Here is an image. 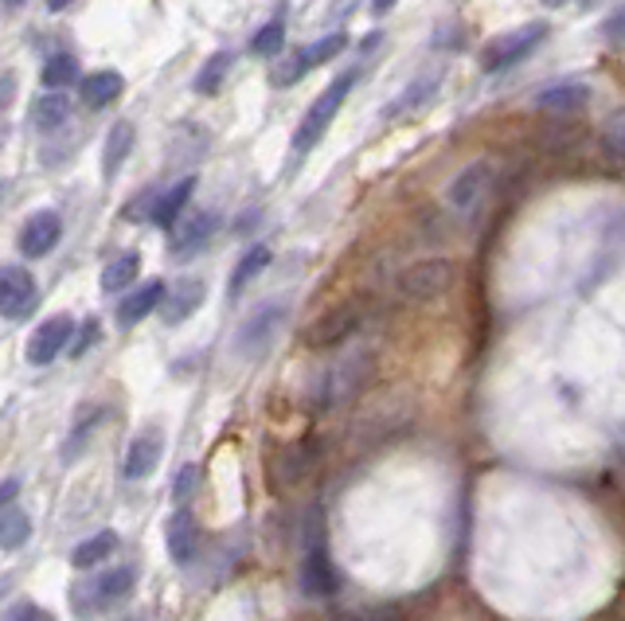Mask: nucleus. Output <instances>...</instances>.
Returning a JSON list of instances; mask_svg holds the SVG:
<instances>
[{
  "mask_svg": "<svg viewBox=\"0 0 625 621\" xmlns=\"http://www.w3.org/2000/svg\"><path fill=\"white\" fill-rule=\"evenodd\" d=\"M356 71H348V75H340L337 83H329L325 86V94L317 102H312L309 110H305V117L297 122V130H294V153H309V149H317V142H321L325 133H329V125H332V117L340 114V106H345V99H348V91L356 86Z\"/></svg>",
  "mask_w": 625,
  "mask_h": 621,
  "instance_id": "nucleus-1",
  "label": "nucleus"
},
{
  "mask_svg": "<svg viewBox=\"0 0 625 621\" xmlns=\"http://www.w3.org/2000/svg\"><path fill=\"white\" fill-rule=\"evenodd\" d=\"M133 590V571L130 567H114V571H102L94 579H83L71 587V606L79 618H94L99 610H110L117 606L125 594Z\"/></svg>",
  "mask_w": 625,
  "mask_h": 621,
  "instance_id": "nucleus-2",
  "label": "nucleus"
},
{
  "mask_svg": "<svg viewBox=\"0 0 625 621\" xmlns=\"http://www.w3.org/2000/svg\"><path fill=\"white\" fill-rule=\"evenodd\" d=\"M547 32H552V28L543 24V20H535V24H524V28H516V32L496 35V40L481 51V66H485L489 75L512 71V66H520L543 40H547Z\"/></svg>",
  "mask_w": 625,
  "mask_h": 621,
  "instance_id": "nucleus-3",
  "label": "nucleus"
},
{
  "mask_svg": "<svg viewBox=\"0 0 625 621\" xmlns=\"http://www.w3.org/2000/svg\"><path fill=\"white\" fill-rule=\"evenodd\" d=\"M453 278H458V270H453L450 258H422V262H411L399 273V293L407 301H434L450 290Z\"/></svg>",
  "mask_w": 625,
  "mask_h": 621,
  "instance_id": "nucleus-4",
  "label": "nucleus"
},
{
  "mask_svg": "<svg viewBox=\"0 0 625 621\" xmlns=\"http://www.w3.org/2000/svg\"><path fill=\"white\" fill-rule=\"evenodd\" d=\"M286 313L289 309L281 306V301H266V306H258L255 313L243 321V329H239V356H247V360H258V356H266L270 352V344L278 340V332H281V324H286Z\"/></svg>",
  "mask_w": 625,
  "mask_h": 621,
  "instance_id": "nucleus-5",
  "label": "nucleus"
},
{
  "mask_svg": "<svg viewBox=\"0 0 625 621\" xmlns=\"http://www.w3.org/2000/svg\"><path fill=\"white\" fill-rule=\"evenodd\" d=\"M35 301H40V290H35L32 273L17 262L0 266V317L4 321H24L35 309Z\"/></svg>",
  "mask_w": 625,
  "mask_h": 621,
  "instance_id": "nucleus-6",
  "label": "nucleus"
},
{
  "mask_svg": "<svg viewBox=\"0 0 625 621\" xmlns=\"http://www.w3.org/2000/svg\"><path fill=\"white\" fill-rule=\"evenodd\" d=\"M71 340H74V317H66V313L48 317V321L32 332V340H28V364L32 368L55 364L59 352H63Z\"/></svg>",
  "mask_w": 625,
  "mask_h": 621,
  "instance_id": "nucleus-7",
  "label": "nucleus"
},
{
  "mask_svg": "<svg viewBox=\"0 0 625 621\" xmlns=\"http://www.w3.org/2000/svg\"><path fill=\"white\" fill-rule=\"evenodd\" d=\"M356 329H360V309H356L352 301H345V306L329 309V313L317 317V321L309 324L305 344H309V349H337V344H345Z\"/></svg>",
  "mask_w": 625,
  "mask_h": 621,
  "instance_id": "nucleus-8",
  "label": "nucleus"
},
{
  "mask_svg": "<svg viewBox=\"0 0 625 621\" xmlns=\"http://www.w3.org/2000/svg\"><path fill=\"white\" fill-rule=\"evenodd\" d=\"M493 176H496L493 161H473V165H465L458 176H453L450 188H445L450 207H458V211H473V207L489 196V184H493Z\"/></svg>",
  "mask_w": 625,
  "mask_h": 621,
  "instance_id": "nucleus-9",
  "label": "nucleus"
},
{
  "mask_svg": "<svg viewBox=\"0 0 625 621\" xmlns=\"http://www.w3.org/2000/svg\"><path fill=\"white\" fill-rule=\"evenodd\" d=\"M371 372V356L368 352H356L352 360H340L337 368H332L329 375H325V399L321 406H337L345 403V399H352L356 391H360V383L368 380Z\"/></svg>",
  "mask_w": 625,
  "mask_h": 621,
  "instance_id": "nucleus-10",
  "label": "nucleus"
},
{
  "mask_svg": "<svg viewBox=\"0 0 625 621\" xmlns=\"http://www.w3.org/2000/svg\"><path fill=\"white\" fill-rule=\"evenodd\" d=\"M161 457H165V434H161V431H141L137 438L125 446L122 477L125 480H145L148 473L161 465Z\"/></svg>",
  "mask_w": 625,
  "mask_h": 621,
  "instance_id": "nucleus-11",
  "label": "nucleus"
},
{
  "mask_svg": "<svg viewBox=\"0 0 625 621\" xmlns=\"http://www.w3.org/2000/svg\"><path fill=\"white\" fill-rule=\"evenodd\" d=\"M63 239V219L59 211H35L20 231V255L24 258H43L55 250V242Z\"/></svg>",
  "mask_w": 625,
  "mask_h": 621,
  "instance_id": "nucleus-12",
  "label": "nucleus"
},
{
  "mask_svg": "<svg viewBox=\"0 0 625 621\" xmlns=\"http://www.w3.org/2000/svg\"><path fill=\"white\" fill-rule=\"evenodd\" d=\"M207 298V286L199 282V278H184V282H176L173 290H165V298H161V321L165 324H184L192 313H196L199 306H204Z\"/></svg>",
  "mask_w": 625,
  "mask_h": 621,
  "instance_id": "nucleus-13",
  "label": "nucleus"
},
{
  "mask_svg": "<svg viewBox=\"0 0 625 621\" xmlns=\"http://www.w3.org/2000/svg\"><path fill=\"white\" fill-rule=\"evenodd\" d=\"M165 539H168V556H173L176 567L192 563V556H196V544H199V528H196V516H192V508H176V513L168 516Z\"/></svg>",
  "mask_w": 625,
  "mask_h": 621,
  "instance_id": "nucleus-14",
  "label": "nucleus"
},
{
  "mask_svg": "<svg viewBox=\"0 0 625 621\" xmlns=\"http://www.w3.org/2000/svg\"><path fill=\"white\" fill-rule=\"evenodd\" d=\"M442 91V71H430V75H419L411 86H407L403 94H399L391 106H387V122H396V117H407V114H419V110H427L430 102H434V94Z\"/></svg>",
  "mask_w": 625,
  "mask_h": 621,
  "instance_id": "nucleus-15",
  "label": "nucleus"
},
{
  "mask_svg": "<svg viewBox=\"0 0 625 621\" xmlns=\"http://www.w3.org/2000/svg\"><path fill=\"white\" fill-rule=\"evenodd\" d=\"M301 587L305 594H337V571H332V559L325 551V544H312L309 556L301 563Z\"/></svg>",
  "mask_w": 625,
  "mask_h": 621,
  "instance_id": "nucleus-16",
  "label": "nucleus"
},
{
  "mask_svg": "<svg viewBox=\"0 0 625 621\" xmlns=\"http://www.w3.org/2000/svg\"><path fill=\"white\" fill-rule=\"evenodd\" d=\"M192 192H196V176H184V180H176L173 188L165 192V196H156L153 211H148V219H153L161 231H173L176 219H181V211L188 207Z\"/></svg>",
  "mask_w": 625,
  "mask_h": 621,
  "instance_id": "nucleus-17",
  "label": "nucleus"
},
{
  "mask_svg": "<svg viewBox=\"0 0 625 621\" xmlns=\"http://www.w3.org/2000/svg\"><path fill=\"white\" fill-rule=\"evenodd\" d=\"M165 290H168L165 282H145V286H137V290H130V298L117 306V324H122V329H133L137 321H145V317L161 306Z\"/></svg>",
  "mask_w": 625,
  "mask_h": 621,
  "instance_id": "nucleus-18",
  "label": "nucleus"
},
{
  "mask_svg": "<svg viewBox=\"0 0 625 621\" xmlns=\"http://www.w3.org/2000/svg\"><path fill=\"white\" fill-rule=\"evenodd\" d=\"M586 102H591V86L563 83V86H552V91H543L540 99H535V110H543V114H575Z\"/></svg>",
  "mask_w": 625,
  "mask_h": 621,
  "instance_id": "nucleus-19",
  "label": "nucleus"
},
{
  "mask_svg": "<svg viewBox=\"0 0 625 621\" xmlns=\"http://www.w3.org/2000/svg\"><path fill=\"white\" fill-rule=\"evenodd\" d=\"M133 142H137V130L130 122H114L106 133V149H102V165H106V180H114L122 173V165L130 161Z\"/></svg>",
  "mask_w": 625,
  "mask_h": 621,
  "instance_id": "nucleus-20",
  "label": "nucleus"
},
{
  "mask_svg": "<svg viewBox=\"0 0 625 621\" xmlns=\"http://www.w3.org/2000/svg\"><path fill=\"white\" fill-rule=\"evenodd\" d=\"M125 91V79L117 75V71H94V75L83 79V86H79V94H83V102L91 110H102L110 106V102H117Z\"/></svg>",
  "mask_w": 625,
  "mask_h": 621,
  "instance_id": "nucleus-21",
  "label": "nucleus"
},
{
  "mask_svg": "<svg viewBox=\"0 0 625 621\" xmlns=\"http://www.w3.org/2000/svg\"><path fill=\"white\" fill-rule=\"evenodd\" d=\"M215 227H219V216H215V211H199V216H192L188 224L173 235V255L184 258V255H192V250H199L215 235Z\"/></svg>",
  "mask_w": 625,
  "mask_h": 621,
  "instance_id": "nucleus-22",
  "label": "nucleus"
},
{
  "mask_svg": "<svg viewBox=\"0 0 625 621\" xmlns=\"http://www.w3.org/2000/svg\"><path fill=\"white\" fill-rule=\"evenodd\" d=\"M66 122H71V99H66L63 91H51V94H43V99H35V106H32L35 130L55 133V130H63Z\"/></svg>",
  "mask_w": 625,
  "mask_h": 621,
  "instance_id": "nucleus-23",
  "label": "nucleus"
},
{
  "mask_svg": "<svg viewBox=\"0 0 625 621\" xmlns=\"http://www.w3.org/2000/svg\"><path fill=\"white\" fill-rule=\"evenodd\" d=\"M114 551H117V536H114V531H99V536L83 539V544L74 547V551H71V567H74V571H91V567L106 563Z\"/></svg>",
  "mask_w": 625,
  "mask_h": 621,
  "instance_id": "nucleus-24",
  "label": "nucleus"
},
{
  "mask_svg": "<svg viewBox=\"0 0 625 621\" xmlns=\"http://www.w3.org/2000/svg\"><path fill=\"white\" fill-rule=\"evenodd\" d=\"M137 273H141V255L137 250H125V255H117L106 262V270H102V290L106 293L130 290V286L137 282Z\"/></svg>",
  "mask_w": 625,
  "mask_h": 621,
  "instance_id": "nucleus-25",
  "label": "nucleus"
},
{
  "mask_svg": "<svg viewBox=\"0 0 625 621\" xmlns=\"http://www.w3.org/2000/svg\"><path fill=\"white\" fill-rule=\"evenodd\" d=\"M266 266H270V247H266V242H258V247H250L247 255L239 258V266H235V273H230V298H239V293L255 282Z\"/></svg>",
  "mask_w": 625,
  "mask_h": 621,
  "instance_id": "nucleus-26",
  "label": "nucleus"
},
{
  "mask_svg": "<svg viewBox=\"0 0 625 621\" xmlns=\"http://www.w3.org/2000/svg\"><path fill=\"white\" fill-rule=\"evenodd\" d=\"M28 536H32V520H28L20 508H4L0 513V547L4 551H20V547L28 544Z\"/></svg>",
  "mask_w": 625,
  "mask_h": 621,
  "instance_id": "nucleus-27",
  "label": "nucleus"
},
{
  "mask_svg": "<svg viewBox=\"0 0 625 621\" xmlns=\"http://www.w3.org/2000/svg\"><path fill=\"white\" fill-rule=\"evenodd\" d=\"M74 79H79V59L66 55V51H59L43 63V86H51V91H63Z\"/></svg>",
  "mask_w": 625,
  "mask_h": 621,
  "instance_id": "nucleus-28",
  "label": "nucleus"
},
{
  "mask_svg": "<svg viewBox=\"0 0 625 621\" xmlns=\"http://www.w3.org/2000/svg\"><path fill=\"white\" fill-rule=\"evenodd\" d=\"M230 51H215L212 59H207L204 66H199V75H196V94H215L223 86V79H227L230 71Z\"/></svg>",
  "mask_w": 625,
  "mask_h": 621,
  "instance_id": "nucleus-29",
  "label": "nucleus"
},
{
  "mask_svg": "<svg viewBox=\"0 0 625 621\" xmlns=\"http://www.w3.org/2000/svg\"><path fill=\"white\" fill-rule=\"evenodd\" d=\"M281 43H286V17H274L270 24H263L255 35H250V55H258V59L278 55Z\"/></svg>",
  "mask_w": 625,
  "mask_h": 621,
  "instance_id": "nucleus-30",
  "label": "nucleus"
},
{
  "mask_svg": "<svg viewBox=\"0 0 625 621\" xmlns=\"http://www.w3.org/2000/svg\"><path fill=\"white\" fill-rule=\"evenodd\" d=\"M345 48H348V35L345 32H332V35H325V40H317V43H305L301 55H305V63H309V71H312V66L332 63V59H337Z\"/></svg>",
  "mask_w": 625,
  "mask_h": 621,
  "instance_id": "nucleus-31",
  "label": "nucleus"
},
{
  "mask_svg": "<svg viewBox=\"0 0 625 621\" xmlns=\"http://www.w3.org/2000/svg\"><path fill=\"white\" fill-rule=\"evenodd\" d=\"M305 75H309V63H305L301 48H297V51H289V55L281 59V63L270 71V83H274V86H297Z\"/></svg>",
  "mask_w": 625,
  "mask_h": 621,
  "instance_id": "nucleus-32",
  "label": "nucleus"
},
{
  "mask_svg": "<svg viewBox=\"0 0 625 621\" xmlns=\"http://www.w3.org/2000/svg\"><path fill=\"white\" fill-rule=\"evenodd\" d=\"M622 142H625V122H622V114H614L606 122V130H602V149H606L609 165H622V161H625Z\"/></svg>",
  "mask_w": 625,
  "mask_h": 621,
  "instance_id": "nucleus-33",
  "label": "nucleus"
},
{
  "mask_svg": "<svg viewBox=\"0 0 625 621\" xmlns=\"http://www.w3.org/2000/svg\"><path fill=\"white\" fill-rule=\"evenodd\" d=\"M196 480H199V473H196V465H184L181 469V477H176V485H173V497H176V505L184 508V500L196 493Z\"/></svg>",
  "mask_w": 625,
  "mask_h": 621,
  "instance_id": "nucleus-34",
  "label": "nucleus"
},
{
  "mask_svg": "<svg viewBox=\"0 0 625 621\" xmlns=\"http://www.w3.org/2000/svg\"><path fill=\"white\" fill-rule=\"evenodd\" d=\"M99 337H102V324H99V321H86V324H83V337L74 340L71 356H83V352L91 349V344H94V340H99Z\"/></svg>",
  "mask_w": 625,
  "mask_h": 621,
  "instance_id": "nucleus-35",
  "label": "nucleus"
},
{
  "mask_svg": "<svg viewBox=\"0 0 625 621\" xmlns=\"http://www.w3.org/2000/svg\"><path fill=\"white\" fill-rule=\"evenodd\" d=\"M17 493H20V480L17 477H9V480H0V513L17 500Z\"/></svg>",
  "mask_w": 625,
  "mask_h": 621,
  "instance_id": "nucleus-36",
  "label": "nucleus"
},
{
  "mask_svg": "<svg viewBox=\"0 0 625 621\" xmlns=\"http://www.w3.org/2000/svg\"><path fill=\"white\" fill-rule=\"evenodd\" d=\"M17 621H55L48 610H40V606H17Z\"/></svg>",
  "mask_w": 625,
  "mask_h": 621,
  "instance_id": "nucleus-37",
  "label": "nucleus"
},
{
  "mask_svg": "<svg viewBox=\"0 0 625 621\" xmlns=\"http://www.w3.org/2000/svg\"><path fill=\"white\" fill-rule=\"evenodd\" d=\"M12 94H17V79H12V75H0V110L9 106Z\"/></svg>",
  "mask_w": 625,
  "mask_h": 621,
  "instance_id": "nucleus-38",
  "label": "nucleus"
},
{
  "mask_svg": "<svg viewBox=\"0 0 625 621\" xmlns=\"http://www.w3.org/2000/svg\"><path fill=\"white\" fill-rule=\"evenodd\" d=\"M606 40L614 43V48L622 43V12H614V17L606 20Z\"/></svg>",
  "mask_w": 625,
  "mask_h": 621,
  "instance_id": "nucleus-39",
  "label": "nucleus"
},
{
  "mask_svg": "<svg viewBox=\"0 0 625 621\" xmlns=\"http://www.w3.org/2000/svg\"><path fill=\"white\" fill-rule=\"evenodd\" d=\"M399 0H371V17H387V12L396 9Z\"/></svg>",
  "mask_w": 625,
  "mask_h": 621,
  "instance_id": "nucleus-40",
  "label": "nucleus"
},
{
  "mask_svg": "<svg viewBox=\"0 0 625 621\" xmlns=\"http://www.w3.org/2000/svg\"><path fill=\"white\" fill-rule=\"evenodd\" d=\"M66 4H74V0H48V9H51V12H63Z\"/></svg>",
  "mask_w": 625,
  "mask_h": 621,
  "instance_id": "nucleus-41",
  "label": "nucleus"
},
{
  "mask_svg": "<svg viewBox=\"0 0 625 621\" xmlns=\"http://www.w3.org/2000/svg\"><path fill=\"white\" fill-rule=\"evenodd\" d=\"M543 4H547V9H563V4H567V0H543Z\"/></svg>",
  "mask_w": 625,
  "mask_h": 621,
  "instance_id": "nucleus-42",
  "label": "nucleus"
},
{
  "mask_svg": "<svg viewBox=\"0 0 625 621\" xmlns=\"http://www.w3.org/2000/svg\"><path fill=\"white\" fill-rule=\"evenodd\" d=\"M9 142V125H0V145Z\"/></svg>",
  "mask_w": 625,
  "mask_h": 621,
  "instance_id": "nucleus-43",
  "label": "nucleus"
},
{
  "mask_svg": "<svg viewBox=\"0 0 625 621\" xmlns=\"http://www.w3.org/2000/svg\"><path fill=\"white\" fill-rule=\"evenodd\" d=\"M4 4H9V9H17V4H24V0H4Z\"/></svg>",
  "mask_w": 625,
  "mask_h": 621,
  "instance_id": "nucleus-44",
  "label": "nucleus"
},
{
  "mask_svg": "<svg viewBox=\"0 0 625 621\" xmlns=\"http://www.w3.org/2000/svg\"><path fill=\"white\" fill-rule=\"evenodd\" d=\"M4 192H9V184H0V204H4Z\"/></svg>",
  "mask_w": 625,
  "mask_h": 621,
  "instance_id": "nucleus-45",
  "label": "nucleus"
},
{
  "mask_svg": "<svg viewBox=\"0 0 625 621\" xmlns=\"http://www.w3.org/2000/svg\"><path fill=\"white\" fill-rule=\"evenodd\" d=\"M578 4H583V9H591V4H594V0H578Z\"/></svg>",
  "mask_w": 625,
  "mask_h": 621,
  "instance_id": "nucleus-46",
  "label": "nucleus"
}]
</instances>
